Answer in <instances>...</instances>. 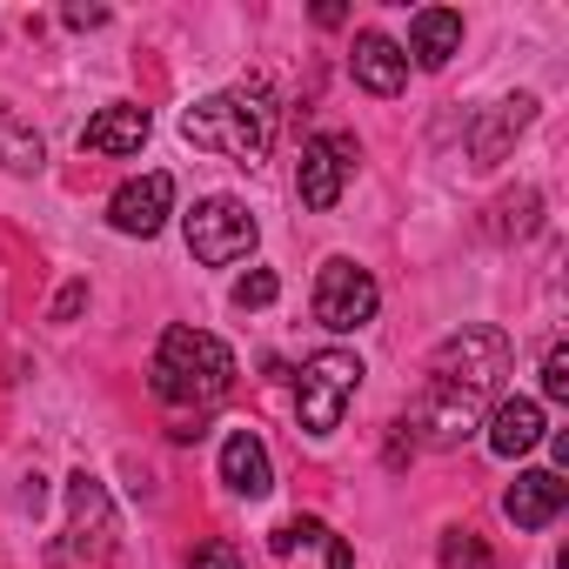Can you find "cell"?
<instances>
[{"label":"cell","mask_w":569,"mask_h":569,"mask_svg":"<svg viewBox=\"0 0 569 569\" xmlns=\"http://www.w3.org/2000/svg\"><path fill=\"white\" fill-rule=\"evenodd\" d=\"M502 376H509V336L482 329V322L456 329L449 342H436V356L422 369V389H416V402H409V416L396 429L409 442H422V449H462L482 429Z\"/></svg>","instance_id":"cell-1"},{"label":"cell","mask_w":569,"mask_h":569,"mask_svg":"<svg viewBox=\"0 0 569 569\" xmlns=\"http://www.w3.org/2000/svg\"><path fill=\"white\" fill-rule=\"evenodd\" d=\"M274 128H281V108H274L268 81L221 88V94H208L181 114V141H194L208 154H228L234 168H254L274 148Z\"/></svg>","instance_id":"cell-2"},{"label":"cell","mask_w":569,"mask_h":569,"mask_svg":"<svg viewBox=\"0 0 569 569\" xmlns=\"http://www.w3.org/2000/svg\"><path fill=\"white\" fill-rule=\"evenodd\" d=\"M148 389L174 409H208L234 389V349L208 329H188L174 322L154 349V369H148Z\"/></svg>","instance_id":"cell-3"},{"label":"cell","mask_w":569,"mask_h":569,"mask_svg":"<svg viewBox=\"0 0 569 569\" xmlns=\"http://www.w3.org/2000/svg\"><path fill=\"white\" fill-rule=\"evenodd\" d=\"M362 376H369V369H362L349 349L309 356L302 376H296V422H302L309 436H336L342 416H349V402H356V389H362Z\"/></svg>","instance_id":"cell-4"},{"label":"cell","mask_w":569,"mask_h":569,"mask_svg":"<svg viewBox=\"0 0 569 569\" xmlns=\"http://www.w3.org/2000/svg\"><path fill=\"white\" fill-rule=\"evenodd\" d=\"M376 309H382L376 274H369L362 261H349V254H329L322 274H316V322H322L329 336H356V329L376 322Z\"/></svg>","instance_id":"cell-5"},{"label":"cell","mask_w":569,"mask_h":569,"mask_svg":"<svg viewBox=\"0 0 569 569\" xmlns=\"http://www.w3.org/2000/svg\"><path fill=\"white\" fill-rule=\"evenodd\" d=\"M254 214L234 201V194H208V201H194V214H188V254L194 261H208V268H228V261H241L248 248H254Z\"/></svg>","instance_id":"cell-6"},{"label":"cell","mask_w":569,"mask_h":569,"mask_svg":"<svg viewBox=\"0 0 569 569\" xmlns=\"http://www.w3.org/2000/svg\"><path fill=\"white\" fill-rule=\"evenodd\" d=\"M356 161H362L356 134H309V141H302V168H296V194H302V208L329 214V208L342 201Z\"/></svg>","instance_id":"cell-7"},{"label":"cell","mask_w":569,"mask_h":569,"mask_svg":"<svg viewBox=\"0 0 569 569\" xmlns=\"http://www.w3.org/2000/svg\"><path fill=\"white\" fill-rule=\"evenodd\" d=\"M114 549V496L101 476H68V556L74 562H101Z\"/></svg>","instance_id":"cell-8"},{"label":"cell","mask_w":569,"mask_h":569,"mask_svg":"<svg viewBox=\"0 0 569 569\" xmlns=\"http://www.w3.org/2000/svg\"><path fill=\"white\" fill-rule=\"evenodd\" d=\"M529 121H536V94H502L496 108H482V114L469 121V161H476V168L509 161V148L529 134Z\"/></svg>","instance_id":"cell-9"},{"label":"cell","mask_w":569,"mask_h":569,"mask_svg":"<svg viewBox=\"0 0 569 569\" xmlns=\"http://www.w3.org/2000/svg\"><path fill=\"white\" fill-rule=\"evenodd\" d=\"M168 208H174V181L154 168V174H134V181H121L114 188V201H108V221H114V234H161L168 228Z\"/></svg>","instance_id":"cell-10"},{"label":"cell","mask_w":569,"mask_h":569,"mask_svg":"<svg viewBox=\"0 0 569 569\" xmlns=\"http://www.w3.org/2000/svg\"><path fill=\"white\" fill-rule=\"evenodd\" d=\"M482 429H489V449L502 462H516V456H529L542 442V402L536 396H502V402H489Z\"/></svg>","instance_id":"cell-11"},{"label":"cell","mask_w":569,"mask_h":569,"mask_svg":"<svg viewBox=\"0 0 569 569\" xmlns=\"http://www.w3.org/2000/svg\"><path fill=\"white\" fill-rule=\"evenodd\" d=\"M562 502H569V482H562L556 469H522V476L509 482V496H502V509H509L516 529H549V522L562 516Z\"/></svg>","instance_id":"cell-12"},{"label":"cell","mask_w":569,"mask_h":569,"mask_svg":"<svg viewBox=\"0 0 569 569\" xmlns=\"http://www.w3.org/2000/svg\"><path fill=\"white\" fill-rule=\"evenodd\" d=\"M268 549L274 556H296V549H309L316 556V569H356V549L322 522V516H289L274 536H268Z\"/></svg>","instance_id":"cell-13"},{"label":"cell","mask_w":569,"mask_h":569,"mask_svg":"<svg viewBox=\"0 0 569 569\" xmlns=\"http://www.w3.org/2000/svg\"><path fill=\"white\" fill-rule=\"evenodd\" d=\"M349 68H356V81H362L369 94H382V101L409 88V54H402L389 34H376V28H369V34H356V54H349Z\"/></svg>","instance_id":"cell-14"},{"label":"cell","mask_w":569,"mask_h":569,"mask_svg":"<svg viewBox=\"0 0 569 569\" xmlns=\"http://www.w3.org/2000/svg\"><path fill=\"white\" fill-rule=\"evenodd\" d=\"M148 108H134V101H114V108H101L88 128H81V154H141V141H148Z\"/></svg>","instance_id":"cell-15"},{"label":"cell","mask_w":569,"mask_h":569,"mask_svg":"<svg viewBox=\"0 0 569 569\" xmlns=\"http://www.w3.org/2000/svg\"><path fill=\"white\" fill-rule=\"evenodd\" d=\"M221 482H228L234 496H248V502H261V496L274 489V462H268V449H261L254 429H234V436L221 442Z\"/></svg>","instance_id":"cell-16"},{"label":"cell","mask_w":569,"mask_h":569,"mask_svg":"<svg viewBox=\"0 0 569 569\" xmlns=\"http://www.w3.org/2000/svg\"><path fill=\"white\" fill-rule=\"evenodd\" d=\"M409 54H416V68H449L462 54V14L456 8H422L409 21Z\"/></svg>","instance_id":"cell-17"},{"label":"cell","mask_w":569,"mask_h":569,"mask_svg":"<svg viewBox=\"0 0 569 569\" xmlns=\"http://www.w3.org/2000/svg\"><path fill=\"white\" fill-rule=\"evenodd\" d=\"M41 161H48V148H41V134L0 101V168H14V174H41Z\"/></svg>","instance_id":"cell-18"},{"label":"cell","mask_w":569,"mask_h":569,"mask_svg":"<svg viewBox=\"0 0 569 569\" xmlns=\"http://www.w3.org/2000/svg\"><path fill=\"white\" fill-rule=\"evenodd\" d=\"M536 221H542V194L536 188H516V194H502L496 208H489V234L496 241H522V234H536Z\"/></svg>","instance_id":"cell-19"},{"label":"cell","mask_w":569,"mask_h":569,"mask_svg":"<svg viewBox=\"0 0 569 569\" xmlns=\"http://www.w3.org/2000/svg\"><path fill=\"white\" fill-rule=\"evenodd\" d=\"M436 562H442V569H496V549H489L476 529H442Z\"/></svg>","instance_id":"cell-20"},{"label":"cell","mask_w":569,"mask_h":569,"mask_svg":"<svg viewBox=\"0 0 569 569\" xmlns=\"http://www.w3.org/2000/svg\"><path fill=\"white\" fill-rule=\"evenodd\" d=\"M281 296V274L274 268H248L241 281H234V309H268Z\"/></svg>","instance_id":"cell-21"},{"label":"cell","mask_w":569,"mask_h":569,"mask_svg":"<svg viewBox=\"0 0 569 569\" xmlns=\"http://www.w3.org/2000/svg\"><path fill=\"white\" fill-rule=\"evenodd\" d=\"M542 396H549V402H569V349H562V342L542 356Z\"/></svg>","instance_id":"cell-22"},{"label":"cell","mask_w":569,"mask_h":569,"mask_svg":"<svg viewBox=\"0 0 569 569\" xmlns=\"http://www.w3.org/2000/svg\"><path fill=\"white\" fill-rule=\"evenodd\" d=\"M188 569H248V562H241V549H234L228 536H214V542H201V549L188 556Z\"/></svg>","instance_id":"cell-23"},{"label":"cell","mask_w":569,"mask_h":569,"mask_svg":"<svg viewBox=\"0 0 569 569\" xmlns=\"http://www.w3.org/2000/svg\"><path fill=\"white\" fill-rule=\"evenodd\" d=\"M81 309H88V281H68V289L54 296V322H74Z\"/></svg>","instance_id":"cell-24"},{"label":"cell","mask_w":569,"mask_h":569,"mask_svg":"<svg viewBox=\"0 0 569 569\" xmlns=\"http://www.w3.org/2000/svg\"><path fill=\"white\" fill-rule=\"evenodd\" d=\"M61 21H68L74 34H88V28H101V21H108V8H68Z\"/></svg>","instance_id":"cell-25"},{"label":"cell","mask_w":569,"mask_h":569,"mask_svg":"<svg viewBox=\"0 0 569 569\" xmlns=\"http://www.w3.org/2000/svg\"><path fill=\"white\" fill-rule=\"evenodd\" d=\"M342 21H349L342 0H322V8H316V28H342Z\"/></svg>","instance_id":"cell-26"}]
</instances>
